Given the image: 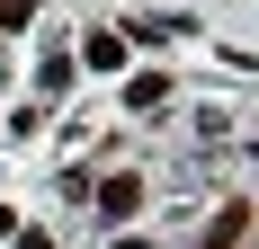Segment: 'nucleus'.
<instances>
[{
	"label": "nucleus",
	"instance_id": "nucleus-1",
	"mask_svg": "<svg viewBox=\"0 0 259 249\" xmlns=\"http://www.w3.org/2000/svg\"><path fill=\"white\" fill-rule=\"evenodd\" d=\"M72 63H90V72H125V36H107V27H99V36H80Z\"/></svg>",
	"mask_w": 259,
	"mask_h": 249
},
{
	"label": "nucleus",
	"instance_id": "nucleus-2",
	"mask_svg": "<svg viewBox=\"0 0 259 249\" xmlns=\"http://www.w3.org/2000/svg\"><path fill=\"white\" fill-rule=\"evenodd\" d=\"M241 231H250V205H224V214L206 223V240H197V249H241Z\"/></svg>",
	"mask_w": 259,
	"mask_h": 249
},
{
	"label": "nucleus",
	"instance_id": "nucleus-3",
	"mask_svg": "<svg viewBox=\"0 0 259 249\" xmlns=\"http://www.w3.org/2000/svg\"><path fill=\"white\" fill-rule=\"evenodd\" d=\"M125 107H134V116H161V107H170V80H161V72L125 80Z\"/></svg>",
	"mask_w": 259,
	"mask_h": 249
},
{
	"label": "nucleus",
	"instance_id": "nucleus-4",
	"mask_svg": "<svg viewBox=\"0 0 259 249\" xmlns=\"http://www.w3.org/2000/svg\"><path fill=\"white\" fill-rule=\"evenodd\" d=\"M99 205H107V214H116V223H125L134 205H143V178H107V187H99Z\"/></svg>",
	"mask_w": 259,
	"mask_h": 249
},
{
	"label": "nucleus",
	"instance_id": "nucleus-5",
	"mask_svg": "<svg viewBox=\"0 0 259 249\" xmlns=\"http://www.w3.org/2000/svg\"><path fill=\"white\" fill-rule=\"evenodd\" d=\"M36 80H45V98H63V80H72V53L54 45V53H45V63H36Z\"/></svg>",
	"mask_w": 259,
	"mask_h": 249
},
{
	"label": "nucleus",
	"instance_id": "nucleus-6",
	"mask_svg": "<svg viewBox=\"0 0 259 249\" xmlns=\"http://www.w3.org/2000/svg\"><path fill=\"white\" fill-rule=\"evenodd\" d=\"M36 18V0H0V36H9V27H27Z\"/></svg>",
	"mask_w": 259,
	"mask_h": 249
},
{
	"label": "nucleus",
	"instance_id": "nucleus-7",
	"mask_svg": "<svg viewBox=\"0 0 259 249\" xmlns=\"http://www.w3.org/2000/svg\"><path fill=\"white\" fill-rule=\"evenodd\" d=\"M9 240H18V249H54V231H9Z\"/></svg>",
	"mask_w": 259,
	"mask_h": 249
},
{
	"label": "nucleus",
	"instance_id": "nucleus-8",
	"mask_svg": "<svg viewBox=\"0 0 259 249\" xmlns=\"http://www.w3.org/2000/svg\"><path fill=\"white\" fill-rule=\"evenodd\" d=\"M9 231H18V214H9V205H0V240H9Z\"/></svg>",
	"mask_w": 259,
	"mask_h": 249
}]
</instances>
